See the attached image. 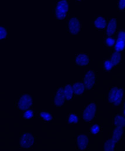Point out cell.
Segmentation results:
<instances>
[{
    "label": "cell",
    "mask_w": 125,
    "mask_h": 151,
    "mask_svg": "<svg viewBox=\"0 0 125 151\" xmlns=\"http://www.w3.org/2000/svg\"><path fill=\"white\" fill-rule=\"evenodd\" d=\"M49 8L53 21L62 24L73 10L77 8L71 0H49Z\"/></svg>",
    "instance_id": "cell-1"
},
{
    "label": "cell",
    "mask_w": 125,
    "mask_h": 151,
    "mask_svg": "<svg viewBox=\"0 0 125 151\" xmlns=\"http://www.w3.org/2000/svg\"><path fill=\"white\" fill-rule=\"evenodd\" d=\"M62 25L65 31L72 37L77 38L81 36L83 30V26L78 9H74Z\"/></svg>",
    "instance_id": "cell-2"
},
{
    "label": "cell",
    "mask_w": 125,
    "mask_h": 151,
    "mask_svg": "<svg viewBox=\"0 0 125 151\" xmlns=\"http://www.w3.org/2000/svg\"><path fill=\"white\" fill-rule=\"evenodd\" d=\"M108 17L106 14H93L90 21V26L93 31L101 36L104 34L107 26Z\"/></svg>",
    "instance_id": "cell-3"
},
{
    "label": "cell",
    "mask_w": 125,
    "mask_h": 151,
    "mask_svg": "<svg viewBox=\"0 0 125 151\" xmlns=\"http://www.w3.org/2000/svg\"><path fill=\"white\" fill-rule=\"evenodd\" d=\"M120 24V20L117 14H111L108 17L105 30L104 34L101 36H115Z\"/></svg>",
    "instance_id": "cell-4"
},
{
    "label": "cell",
    "mask_w": 125,
    "mask_h": 151,
    "mask_svg": "<svg viewBox=\"0 0 125 151\" xmlns=\"http://www.w3.org/2000/svg\"><path fill=\"white\" fill-rule=\"evenodd\" d=\"M34 99L31 94L24 93L20 95L17 99L16 106L18 110L24 111L30 109L34 104Z\"/></svg>",
    "instance_id": "cell-5"
},
{
    "label": "cell",
    "mask_w": 125,
    "mask_h": 151,
    "mask_svg": "<svg viewBox=\"0 0 125 151\" xmlns=\"http://www.w3.org/2000/svg\"><path fill=\"white\" fill-rule=\"evenodd\" d=\"M73 61L76 66L81 68H87L90 64L91 58L88 52L81 50L74 55Z\"/></svg>",
    "instance_id": "cell-6"
},
{
    "label": "cell",
    "mask_w": 125,
    "mask_h": 151,
    "mask_svg": "<svg viewBox=\"0 0 125 151\" xmlns=\"http://www.w3.org/2000/svg\"><path fill=\"white\" fill-rule=\"evenodd\" d=\"M116 42L114 50L125 52V28L124 25L120 24L115 35Z\"/></svg>",
    "instance_id": "cell-7"
},
{
    "label": "cell",
    "mask_w": 125,
    "mask_h": 151,
    "mask_svg": "<svg viewBox=\"0 0 125 151\" xmlns=\"http://www.w3.org/2000/svg\"><path fill=\"white\" fill-rule=\"evenodd\" d=\"M35 137L32 133L26 132L23 133L19 139V145L23 149H29L34 145Z\"/></svg>",
    "instance_id": "cell-8"
},
{
    "label": "cell",
    "mask_w": 125,
    "mask_h": 151,
    "mask_svg": "<svg viewBox=\"0 0 125 151\" xmlns=\"http://www.w3.org/2000/svg\"><path fill=\"white\" fill-rule=\"evenodd\" d=\"M114 68L120 65L125 59V52H120L113 50L107 52Z\"/></svg>",
    "instance_id": "cell-9"
},
{
    "label": "cell",
    "mask_w": 125,
    "mask_h": 151,
    "mask_svg": "<svg viewBox=\"0 0 125 151\" xmlns=\"http://www.w3.org/2000/svg\"><path fill=\"white\" fill-rule=\"evenodd\" d=\"M115 42V36H101L100 43L105 52H109L114 50Z\"/></svg>",
    "instance_id": "cell-10"
},
{
    "label": "cell",
    "mask_w": 125,
    "mask_h": 151,
    "mask_svg": "<svg viewBox=\"0 0 125 151\" xmlns=\"http://www.w3.org/2000/svg\"><path fill=\"white\" fill-rule=\"evenodd\" d=\"M95 72L92 69H88L84 78V84L85 88L88 90L92 89L95 84Z\"/></svg>",
    "instance_id": "cell-11"
},
{
    "label": "cell",
    "mask_w": 125,
    "mask_h": 151,
    "mask_svg": "<svg viewBox=\"0 0 125 151\" xmlns=\"http://www.w3.org/2000/svg\"><path fill=\"white\" fill-rule=\"evenodd\" d=\"M97 111V105L95 103L90 104L85 108L83 114V118L86 122H89L93 120Z\"/></svg>",
    "instance_id": "cell-12"
},
{
    "label": "cell",
    "mask_w": 125,
    "mask_h": 151,
    "mask_svg": "<svg viewBox=\"0 0 125 151\" xmlns=\"http://www.w3.org/2000/svg\"><path fill=\"white\" fill-rule=\"evenodd\" d=\"M100 62L102 68L105 71L110 72L114 68L107 52L101 57Z\"/></svg>",
    "instance_id": "cell-13"
},
{
    "label": "cell",
    "mask_w": 125,
    "mask_h": 151,
    "mask_svg": "<svg viewBox=\"0 0 125 151\" xmlns=\"http://www.w3.org/2000/svg\"><path fill=\"white\" fill-rule=\"evenodd\" d=\"M65 99L64 89L62 88H59L56 91L54 100V104L58 107L61 106L64 103Z\"/></svg>",
    "instance_id": "cell-14"
},
{
    "label": "cell",
    "mask_w": 125,
    "mask_h": 151,
    "mask_svg": "<svg viewBox=\"0 0 125 151\" xmlns=\"http://www.w3.org/2000/svg\"><path fill=\"white\" fill-rule=\"evenodd\" d=\"M88 143H89V139L86 135L80 134L77 137V145L80 150H85L88 147Z\"/></svg>",
    "instance_id": "cell-15"
},
{
    "label": "cell",
    "mask_w": 125,
    "mask_h": 151,
    "mask_svg": "<svg viewBox=\"0 0 125 151\" xmlns=\"http://www.w3.org/2000/svg\"><path fill=\"white\" fill-rule=\"evenodd\" d=\"M113 5L116 12L120 14H124L125 0H113Z\"/></svg>",
    "instance_id": "cell-16"
},
{
    "label": "cell",
    "mask_w": 125,
    "mask_h": 151,
    "mask_svg": "<svg viewBox=\"0 0 125 151\" xmlns=\"http://www.w3.org/2000/svg\"><path fill=\"white\" fill-rule=\"evenodd\" d=\"M72 89L75 95H79L82 94L85 91V87L83 83L78 82L74 83Z\"/></svg>",
    "instance_id": "cell-17"
},
{
    "label": "cell",
    "mask_w": 125,
    "mask_h": 151,
    "mask_svg": "<svg viewBox=\"0 0 125 151\" xmlns=\"http://www.w3.org/2000/svg\"><path fill=\"white\" fill-rule=\"evenodd\" d=\"M123 128L121 127H116L113 130L112 136V139L115 143H117L121 139L123 133Z\"/></svg>",
    "instance_id": "cell-18"
},
{
    "label": "cell",
    "mask_w": 125,
    "mask_h": 151,
    "mask_svg": "<svg viewBox=\"0 0 125 151\" xmlns=\"http://www.w3.org/2000/svg\"><path fill=\"white\" fill-rule=\"evenodd\" d=\"M124 93V92L123 89L120 88L118 89L117 94L114 102L115 106H119L121 104L123 97Z\"/></svg>",
    "instance_id": "cell-19"
},
{
    "label": "cell",
    "mask_w": 125,
    "mask_h": 151,
    "mask_svg": "<svg viewBox=\"0 0 125 151\" xmlns=\"http://www.w3.org/2000/svg\"><path fill=\"white\" fill-rule=\"evenodd\" d=\"M64 90L65 99L67 100H70L72 99L73 93L72 86L69 84L65 86Z\"/></svg>",
    "instance_id": "cell-20"
},
{
    "label": "cell",
    "mask_w": 125,
    "mask_h": 151,
    "mask_svg": "<svg viewBox=\"0 0 125 151\" xmlns=\"http://www.w3.org/2000/svg\"><path fill=\"white\" fill-rule=\"evenodd\" d=\"M114 124L116 127L123 128L124 127L125 124L124 117L120 115H116L114 119Z\"/></svg>",
    "instance_id": "cell-21"
},
{
    "label": "cell",
    "mask_w": 125,
    "mask_h": 151,
    "mask_svg": "<svg viewBox=\"0 0 125 151\" xmlns=\"http://www.w3.org/2000/svg\"><path fill=\"white\" fill-rule=\"evenodd\" d=\"M115 144L112 139H109L106 141L104 145V150L106 151H112L114 150Z\"/></svg>",
    "instance_id": "cell-22"
},
{
    "label": "cell",
    "mask_w": 125,
    "mask_h": 151,
    "mask_svg": "<svg viewBox=\"0 0 125 151\" xmlns=\"http://www.w3.org/2000/svg\"><path fill=\"white\" fill-rule=\"evenodd\" d=\"M35 112L34 110L32 108L24 111L23 114V117L26 120H30L32 119L35 115Z\"/></svg>",
    "instance_id": "cell-23"
},
{
    "label": "cell",
    "mask_w": 125,
    "mask_h": 151,
    "mask_svg": "<svg viewBox=\"0 0 125 151\" xmlns=\"http://www.w3.org/2000/svg\"><path fill=\"white\" fill-rule=\"evenodd\" d=\"M118 88L114 87L110 89L109 92L108 96V100L110 103H114L115 99L116 94H117L118 91Z\"/></svg>",
    "instance_id": "cell-24"
},
{
    "label": "cell",
    "mask_w": 125,
    "mask_h": 151,
    "mask_svg": "<svg viewBox=\"0 0 125 151\" xmlns=\"http://www.w3.org/2000/svg\"><path fill=\"white\" fill-rule=\"evenodd\" d=\"M39 116L44 121L49 122L51 121L53 117L51 114L49 112L45 111H41L39 112Z\"/></svg>",
    "instance_id": "cell-25"
},
{
    "label": "cell",
    "mask_w": 125,
    "mask_h": 151,
    "mask_svg": "<svg viewBox=\"0 0 125 151\" xmlns=\"http://www.w3.org/2000/svg\"><path fill=\"white\" fill-rule=\"evenodd\" d=\"M8 35V32L7 29L3 26H0V40L6 39Z\"/></svg>",
    "instance_id": "cell-26"
},
{
    "label": "cell",
    "mask_w": 125,
    "mask_h": 151,
    "mask_svg": "<svg viewBox=\"0 0 125 151\" xmlns=\"http://www.w3.org/2000/svg\"><path fill=\"white\" fill-rule=\"evenodd\" d=\"M87 1V0H71L74 6L78 9L83 6Z\"/></svg>",
    "instance_id": "cell-27"
},
{
    "label": "cell",
    "mask_w": 125,
    "mask_h": 151,
    "mask_svg": "<svg viewBox=\"0 0 125 151\" xmlns=\"http://www.w3.org/2000/svg\"><path fill=\"white\" fill-rule=\"evenodd\" d=\"M68 121L70 123H77L78 122V117L75 114H71L68 118Z\"/></svg>",
    "instance_id": "cell-28"
},
{
    "label": "cell",
    "mask_w": 125,
    "mask_h": 151,
    "mask_svg": "<svg viewBox=\"0 0 125 151\" xmlns=\"http://www.w3.org/2000/svg\"><path fill=\"white\" fill-rule=\"evenodd\" d=\"M100 127L98 124H95L93 125L91 127V131L92 134H95L99 132Z\"/></svg>",
    "instance_id": "cell-29"
}]
</instances>
